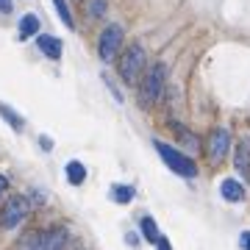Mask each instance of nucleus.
<instances>
[{"instance_id": "12", "label": "nucleus", "mask_w": 250, "mask_h": 250, "mask_svg": "<svg viewBox=\"0 0 250 250\" xmlns=\"http://www.w3.org/2000/svg\"><path fill=\"white\" fill-rule=\"evenodd\" d=\"M142 236L147 242H159L161 239V236H159V225H156L153 217H145V220H142Z\"/></svg>"}, {"instance_id": "17", "label": "nucleus", "mask_w": 250, "mask_h": 250, "mask_svg": "<svg viewBox=\"0 0 250 250\" xmlns=\"http://www.w3.org/2000/svg\"><path fill=\"white\" fill-rule=\"evenodd\" d=\"M239 248H242V250H250V231H245V233L239 236Z\"/></svg>"}, {"instance_id": "6", "label": "nucleus", "mask_w": 250, "mask_h": 250, "mask_svg": "<svg viewBox=\"0 0 250 250\" xmlns=\"http://www.w3.org/2000/svg\"><path fill=\"white\" fill-rule=\"evenodd\" d=\"M228 147H231V136H228V131H225V128H217L214 134L208 136V147H206V153H208V159L211 161H223L225 153H228Z\"/></svg>"}, {"instance_id": "1", "label": "nucleus", "mask_w": 250, "mask_h": 250, "mask_svg": "<svg viewBox=\"0 0 250 250\" xmlns=\"http://www.w3.org/2000/svg\"><path fill=\"white\" fill-rule=\"evenodd\" d=\"M156 150H159V156L164 159V164H167L172 172H178V175H184V178H195V175H197V164L189 159V156L178 153L175 147L159 142V145H156Z\"/></svg>"}, {"instance_id": "15", "label": "nucleus", "mask_w": 250, "mask_h": 250, "mask_svg": "<svg viewBox=\"0 0 250 250\" xmlns=\"http://www.w3.org/2000/svg\"><path fill=\"white\" fill-rule=\"evenodd\" d=\"M0 114H3V117H6V120L11 123V128H17V131H22V117H17V114H14V111H11L9 106H3V103H0Z\"/></svg>"}, {"instance_id": "14", "label": "nucleus", "mask_w": 250, "mask_h": 250, "mask_svg": "<svg viewBox=\"0 0 250 250\" xmlns=\"http://www.w3.org/2000/svg\"><path fill=\"white\" fill-rule=\"evenodd\" d=\"M53 6H56V11H59V17H62L64 25H67V28H75V20H72L70 9H67V3H64V0H53Z\"/></svg>"}, {"instance_id": "13", "label": "nucleus", "mask_w": 250, "mask_h": 250, "mask_svg": "<svg viewBox=\"0 0 250 250\" xmlns=\"http://www.w3.org/2000/svg\"><path fill=\"white\" fill-rule=\"evenodd\" d=\"M134 187H123V184H117L114 187V200L117 203H131V200H134Z\"/></svg>"}, {"instance_id": "5", "label": "nucleus", "mask_w": 250, "mask_h": 250, "mask_svg": "<svg viewBox=\"0 0 250 250\" xmlns=\"http://www.w3.org/2000/svg\"><path fill=\"white\" fill-rule=\"evenodd\" d=\"M28 217V200L25 197H14L3 206V214H0V223L3 228H17L22 220Z\"/></svg>"}, {"instance_id": "20", "label": "nucleus", "mask_w": 250, "mask_h": 250, "mask_svg": "<svg viewBox=\"0 0 250 250\" xmlns=\"http://www.w3.org/2000/svg\"><path fill=\"white\" fill-rule=\"evenodd\" d=\"M156 245H159V250H172V248H170V242L164 239V236H161V239L156 242Z\"/></svg>"}, {"instance_id": "11", "label": "nucleus", "mask_w": 250, "mask_h": 250, "mask_svg": "<svg viewBox=\"0 0 250 250\" xmlns=\"http://www.w3.org/2000/svg\"><path fill=\"white\" fill-rule=\"evenodd\" d=\"M67 181L75 184V187L83 184V181H86V167H83L81 161H70V164H67Z\"/></svg>"}, {"instance_id": "7", "label": "nucleus", "mask_w": 250, "mask_h": 250, "mask_svg": "<svg viewBox=\"0 0 250 250\" xmlns=\"http://www.w3.org/2000/svg\"><path fill=\"white\" fill-rule=\"evenodd\" d=\"M39 50L47 56V59H62V42L56 39V36H47V34H42L39 36Z\"/></svg>"}, {"instance_id": "4", "label": "nucleus", "mask_w": 250, "mask_h": 250, "mask_svg": "<svg viewBox=\"0 0 250 250\" xmlns=\"http://www.w3.org/2000/svg\"><path fill=\"white\" fill-rule=\"evenodd\" d=\"M120 45H123V28L108 25L106 31L100 34V42H98L100 59H103V62H111V59L117 56V50H120Z\"/></svg>"}, {"instance_id": "18", "label": "nucleus", "mask_w": 250, "mask_h": 250, "mask_svg": "<svg viewBox=\"0 0 250 250\" xmlns=\"http://www.w3.org/2000/svg\"><path fill=\"white\" fill-rule=\"evenodd\" d=\"M0 11H3V14H9V11H11V0H0Z\"/></svg>"}, {"instance_id": "8", "label": "nucleus", "mask_w": 250, "mask_h": 250, "mask_svg": "<svg viewBox=\"0 0 250 250\" xmlns=\"http://www.w3.org/2000/svg\"><path fill=\"white\" fill-rule=\"evenodd\" d=\"M236 170L250 178V139H242V145L236 147Z\"/></svg>"}, {"instance_id": "3", "label": "nucleus", "mask_w": 250, "mask_h": 250, "mask_svg": "<svg viewBox=\"0 0 250 250\" xmlns=\"http://www.w3.org/2000/svg\"><path fill=\"white\" fill-rule=\"evenodd\" d=\"M161 89H164V67H161V64H156V67L145 75L142 89H139L145 106H147V103H156V100L161 98Z\"/></svg>"}, {"instance_id": "19", "label": "nucleus", "mask_w": 250, "mask_h": 250, "mask_svg": "<svg viewBox=\"0 0 250 250\" xmlns=\"http://www.w3.org/2000/svg\"><path fill=\"white\" fill-rule=\"evenodd\" d=\"M39 145H42L45 150H50V147H53V142H50V136H42V139H39Z\"/></svg>"}, {"instance_id": "21", "label": "nucleus", "mask_w": 250, "mask_h": 250, "mask_svg": "<svg viewBox=\"0 0 250 250\" xmlns=\"http://www.w3.org/2000/svg\"><path fill=\"white\" fill-rule=\"evenodd\" d=\"M0 192H6V178L0 175Z\"/></svg>"}, {"instance_id": "10", "label": "nucleus", "mask_w": 250, "mask_h": 250, "mask_svg": "<svg viewBox=\"0 0 250 250\" xmlns=\"http://www.w3.org/2000/svg\"><path fill=\"white\" fill-rule=\"evenodd\" d=\"M36 31H39L36 14H25V17L20 20V39H31V36H36Z\"/></svg>"}, {"instance_id": "9", "label": "nucleus", "mask_w": 250, "mask_h": 250, "mask_svg": "<svg viewBox=\"0 0 250 250\" xmlns=\"http://www.w3.org/2000/svg\"><path fill=\"white\" fill-rule=\"evenodd\" d=\"M220 189H223V197L225 200H231V203H236V200L245 197V187H242L239 181H233V178H225Z\"/></svg>"}, {"instance_id": "16", "label": "nucleus", "mask_w": 250, "mask_h": 250, "mask_svg": "<svg viewBox=\"0 0 250 250\" xmlns=\"http://www.w3.org/2000/svg\"><path fill=\"white\" fill-rule=\"evenodd\" d=\"M86 11H89L92 17H103V11H106V0H89V3H86Z\"/></svg>"}, {"instance_id": "2", "label": "nucleus", "mask_w": 250, "mask_h": 250, "mask_svg": "<svg viewBox=\"0 0 250 250\" xmlns=\"http://www.w3.org/2000/svg\"><path fill=\"white\" fill-rule=\"evenodd\" d=\"M145 62H147V59H145L142 45H131L123 53V59H120V75H123L125 81H136L145 70Z\"/></svg>"}]
</instances>
